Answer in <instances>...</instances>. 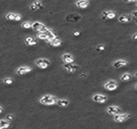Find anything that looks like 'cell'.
I'll use <instances>...</instances> for the list:
<instances>
[{
	"mask_svg": "<svg viewBox=\"0 0 137 129\" xmlns=\"http://www.w3.org/2000/svg\"><path fill=\"white\" fill-rule=\"evenodd\" d=\"M39 102H40V103H42V104H44V105H54L56 103L57 99L53 96L45 95L40 99Z\"/></svg>",
	"mask_w": 137,
	"mask_h": 129,
	"instance_id": "1",
	"label": "cell"
},
{
	"mask_svg": "<svg viewBox=\"0 0 137 129\" xmlns=\"http://www.w3.org/2000/svg\"><path fill=\"white\" fill-rule=\"evenodd\" d=\"M31 28H33L35 31H37L39 32H44L46 30L48 29L44 24H43L42 23H39V22H35L32 24V26Z\"/></svg>",
	"mask_w": 137,
	"mask_h": 129,
	"instance_id": "2",
	"label": "cell"
},
{
	"mask_svg": "<svg viewBox=\"0 0 137 129\" xmlns=\"http://www.w3.org/2000/svg\"><path fill=\"white\" fill-rule=\"evenodd\" d=\"M131 118V116L129 114H115L114 116V120L117 123H122L126 120H128V119Z\"/></svg>",
	"mask_w": 137,
	"mask_h": 129,
	"instance_id": "3",
	"label": "cell"
},
{
	"mask_svg": "<svg viewBox=\"0 0 137 129\" xmlns=\"http://www.w3.org/2000/svg\"><path fill=\"white\" fill-rule=\"evenodd\" d=\"M81 19H82L81 16L78 15V14H70V15L67 16L66 17V20L70 23H76Z\"/></svg>",
	"mask_w": 137,
	"mask_h": 129,
	"instance_id": "4",
	"label": "cell"
},
{
	"mask_svg": "<svg viewBox=\"0 0 137 129\" xmlns=\"http://www.w3.org/2000/svg\"><path fill=\"white\" fill-rule=\"evenodd\" d=\"M36 64L37 66L40 68V69H46L47 68L50 64V62L47 59H39L37 62H36Z\"/></svg>",
	"mask_w": 137,
	"mask_h": 129,
	"instance_id": "5",
	"label": "cell"
},
{
	"mask_svg": "<svg viewBox=\"0 0 137 129\" xmlns=\"http://www.w3.org/2000/svg\"><path fill=\"white\" fill-rule=\"evenodd\" d=\"M118 85L116 83V82L115 81H109L108 82H107V83L105 84V86H104V87H105L106 90H115V89L117 88Z\"/></svg>",
	"mask_w": 137,
	"mask_h": 129,
	"instance_id": "6",
	"label": "cell"
},
{
	"mask_svg": "<svg viewBox=\"0 0 137 129\" xmlns=\"http://www.w3.org/2000/svg\"><path fill=\"white\" fill-rule=\"evenodd\" d=\"M93 101L95 102H99V103H103L107 100V97L102 95V94H95L93 96Z\"/></svg>",
	"mask_w": 137,
	"mask_h": 129,
	"instance_id": "7",
	"label": "cell"
},
{
	"mask_svg": "<svg viewBox=\"0 0 137 129\" xmlns=\"http://www.w3.org/2000/svg\"><path fill=\"white\" fill-rule=\"evenodd\" d=\"M107 112L109 114H111V116H115V114H119L120 112V109L117 106H111L109 107H107Z\"/></svg>",
	"mask_w": 137,
	"mask_h": 129,
	"instance_id": "8",
	"label": "cell"
},
{
	"mask_svg": "<svg viewBox=\"0 0 137 129\" xmlns=\"http://www.w3.org/2000/svg\"><path fill=\"white\" fill-rule=\"evenodd\" d=\"M64 68L67 70V72L74 73V72H75V70H76L79 68V66H77V64H72L71 63H68V64H64Z\"/></svg>",
	"mask_w": 137,
	"mask_h": 129,
	"instance_id": "9",
	"label": "cell"
},
{
	"mask_svg": "<svg viewBox=\"0 0 137 129\" xmlns=\"http://www.w3.org/2000/svg\"><path fill=\"white\" fill-rule=\"evenodd\" d=\"M62 59L63 60V62L65 64H68V63H72L74 62V58L71 54H68V53H66V54H63L62 56Z\"/></svg>",
	"mask_w": 137,
	"mask_h": 129,
	"instance_id": "10",
	"label": "cell"
},
{
	"mask_svg": "<svg viewBox=\"0 0 137 129\" xmlns=\"http://www.w3.org/2000/svg\"><path fill=\"white\" fill-rule=\"evenodd\" d=\"M31 71V69L30 67H20L19 69L17 70V74L19 75H23V74H26L30 73Z\"/></svg>",
	"mask_w": 137,
	"mask_h": 129,
	"instance_id": "11",
	"label": "cell"
},
{
	"mask_svg": "<svg viewBox=\"0 0 137 129\" xmlns=\"http://www.w3.org/2000/svg\"><path fill=\"white\" fill-rule=\"evenodd\" d=\"M128 63L127 62H125V60H117V62H115L113 64V66L115 68H116V69H119V68H121L123 66H128Z\"/></svg>",
	"mask_w": 137,
	"mask_h": 129,
	"instance_id": "12",
	"label": "cell"
},
{
	"mask_svg": "<svg viewBox=\"0 0 137 129\" xmlns=\"http://www.w3.org/2000/svg\"><path fill=\"white\" fill-rule=\"evenodd\" d=\"M131 20H132L131 15H124L119 18V21L121 23H128V22H130Z\"/></svg>",
	"mask_w": 137,
	"mask_h": 129,
	"instance_id": "13",
	"label": "cell"
},
{
	"mask_svg": "<svg viewBox=\"0 0 137 129\" xmlns=\"http://www.w3.org/2000/svg\"><path fill=\"white\" fill-rule=\"evenodd\" d=\"M25 43L29 45V46H31V45H35L36 44H37V40H35L34 38H32L31 36H28V37H26L24 40Z\"/></svg>",
	"mask_w": 137,
	"mask_h": 129,
	"instance_id": "14",
	"label": "cell"
},
{
	"mask_svg": "<svg viewBox=\"0 0 137 129\" xmlns=\"http://www.w3.org/2000/svg\"><path fill=\"white\" fill-rule=\"evenodd\" d=\"M89 2L88 0H79L76 2V6L80 8H86L88 6Z\"/></svg>",
	"mask_w": 137,
	"mask_h": 129,
	"instance_id": "15",
	"label": "cell"
},
{
	"mask_svg": "<svg viewBox=\"0 0 137 129\" xmlns=\"http://www.w3.org/2000/svg\"><path fill=\"white\" fill-rule=\"evenodd\" d=\"M102 15L103 19H113L115 17V14L111 12H103Z\"/></svg>",
	"mask_w": 137,
	"mask_h": 129,
	"instance_id": "16",
	"label": "cell"
},
{
	"mask_svg": "<svg viewBox=\"0 0 137 129\" xmlns=\"http://www.w3.org/2000/svg\"><path fill=\"white\" fill-rule=\"evenodd\" d=\"M56 103L58 105H59V106H62V107H65L68 106V104H69V102L67 101V100H64V99H59V100H57Z\"/></svg>",
	"mask_w": 137,
	"mask_h": 129,
	"instance_id": "17",
	"label": "cell"
},
{
	"mask_svg": "<svg viewBox=\"0 0 137 129\" xmlns=\"http://www.w3.org/2000/svg\"><path fill=\"white\" fill-rule=\"evenodd\" d=\"M10 127V123L5 120H0V129L6 128Z\"/></svg>",
	"mask_w": 137,
	"mask_h": 129,
	"instance_id": "18",
	"label": "cell"
},
{
	"mask_svg": "<svg viewBox=\"0 0 137 129\" xmlns=\"http://www.w3.org/2000/svg\"><path fill=\"white\" fill-rule=\"evenodd\" d=\"M50 44H51L52 46H55V47H57V46H60L61 44H62V41L56 37L55 39H53V40L50 42Z\"/></svg>",
	"mask_w": 137,
	"mask_h": 129,
	"instance_id": "19",
	"label": "cell"
},
{
	"mask_svg": "<svg viewBox=\"0 0 137 129\" xmlns=\"http://www.w3.org/2000/svg\"><path fill=\"white\" fill-rule=\"evenodd\" d=\"M131 78H132V76H131V75H130L129 74H124L121 77V80H122L123 82H126V81H128V80L131 79Z\"/></svg>",
	"mask_w": 137,
	"mask_h": 129,
	"instance_id": "20",
	"label": "cell"
},
{
	"mask_svg": "<svg viewBox=\"0 0 137 129\" xmlns=\"http://www.w3.org/2000/svg\"><path fill=\"white\" fill-rule=\"evenodd\" d=\"M15 15L16 14L14 13H9L6 16V18L9 20H14V18H15Z\"/></svg>",
	"mask_w": 137,
	"mask_h": 129,
	"instance_id": "21",
	"label": "cell"
},
{
	"mask_svg": "<svg viewBox=\"0 0 137 129\" xmlns=\"http://www.w3.org/2000/svg\"><path fill=\"white\" fill-rule=\"evenodd\" d=\"M33 4L37 6L38 9H43V6L42 5V3H41L40 1H36V0H35Z\"/></svg>",
	"mask_w": 137,
	"mask_h": 129,
	"instance_id": "22",
	"label": "cell"
},
{
	"mask_svg": "<svg viewBox=\"0 0 137 129\" xmlns=\"http://www.w3.org/2000/svg\"><path fill=\"white\" fill-rule=\"evenodd\" d=\"M37 37L38 38H39V39H41V40H46L47 39V36H46L45 33H43V32H41L40 34H39L38 36H37Z\"/></svg>",
	"mask_w": 137,
	"mask_h": 129,
	"instance_id": "23",
	"label": "cell"
},
{
	"mask_svg": "<svg viewBox=\"0 0 137 129\" xmlns=\"http://www.w3.org/2000/svg\"><path fill=\"white\" fill-rule=\"evenodd\" d=\"M31 26H32V24L30 22H25V23H23V24H22V27H23V28H26V29L31 28Z\"/></svg>",
	"mask_w": 137,
	"mask_h": 129,
	"instance_id": "24",
	"label": "cell"
},
{
	"mask_svg": "<svg viewBox=\"0 0 137 129\" xmlns=\"http://www.w3.org/2000/svg\"><path fill=\"white\" fill-rule=\"evenodd\" d=\"M13 80L11 79V78H6V79L3 80V83H4L5 85H11L13 83Z\"/></svg>",
	"mask_w": 137,
	"mask_h": 129,
	"instance_id": "25",
	"label": "cell"
},
{
	"mask_svg": "<svg viewBox=\"0 0 137 129\" xmlns=\"http://www.w3.org/2000/svg\"><path fill=\"white\" fill-rule=\"evenodd\" d=\"M14 119V114H8V116H6V120H13Z\"/></svg>",
	"mask_w": 137,
	"mask_h": 129,
	"instance_id": "26",
	"label": "cell"
},
{
	"mask_svg": "<svg viewBox=\"0 0 137 129\" xmlns=\"http://www.w3.org/2000/svg\"><path fill=\"white\" fill-rule=\"evenodd\" d=\"M104 46L103 45H99L98 47H97V48H96V50L97 51H103V50H104Z\"/></svg>",
	"mask_w": 137,
	"mask_h": 129,
	"instance_id": "27",
	"label": "cell"
},
{
	"mask_svg": "<svg viewBox=\"0 0 137 129\" xmlns=\"http://www.w3.org/2000/svg\"><path fill=\"white\" fill-rule=\"evenodd\" d=\"M21 20V16H19V15H15V18H14V20L15 21H19Z\"/></svg>",
	"mask_w": 137,
	"mask_h": 129,
	"instance_id": "28",
	"label": "cell"
},
{
	"mask_svg": "<svg viewBox=\"0 0 137 129\" xmlns=\"http://www.w3.org/2000/svg\"><path fill=\"white\" fill-rule=\"evenodd\" d=\"M38 9V8L35 5H34V4H32L31 6V10H37Z\"/></svg>",
	"mask_w": 137,
	"mask_h": 129,
	"instance_id": "29",
	"label": "cell"
},
{
	"mask_svg": "<svg viewBox=\"0 0 137 129\" xmlns=\"http://www.w3.org/2000/svg\"><path fill=\"white\" fill-rule=\"evenodd\" d=\"M80 78H82V79H85V78H87V74H80Z\"/></svg>",
	"mask_w": 137,
	"mask_h": 129,
	"instance_id": "30",
	"label": "cell"
},
{
	"mask_svg": "<svg viewBox=\"0 0 137 129\" xmlns=\"http://www.w3.org/2000/svg\"><path fill=\"white\" fill-rule=\"evenodd\" d=\"M73 35H74V36H79V35H80V32H78V31H76V32H74Z\"/></svg>",
	"mask_w": 137,
	"mask_h": 129,
	"instance_id": "31",
	"label": "cell"
},
{
	"mask_svg": "<svg viewBox=\"0 0 137 129\" xmlns=\"http://www.w3.org/2000/svg\"><path fill=\"white\" fill-rule=\"evenodd\" d=\"M132 16L137 18V10H136V12H132Z\"/></svg>",
	"mask_w": 137,
	"mask_h": 129,
	"instance_id": "32",
	"label": "cell"
},
{
	"mask_svg": "<svg viewBox=\"0 0 137 129\" xmlns=\"http://www.w3.org/2000/svg\"><path fill=\"white\" fill-rule=\"evenodd\" d=\"M132 39H133V40H137V34H135L134 36H133Z\"/></svg>",
	"mask_w": 137,
	"mask_h": 129,
	"instance_id": "33",
	"label": "cell"
},
{
	"mask_svg": "<svg viewBox=\"0 0 137 129\" xmlns=\"http://www.w3.org/2000/svg\"><path fill=\"white\" fill-rule=\"evenodd\" d=\"M3 112V109H2V106H0V114H2Z\"/></svg>",
	"mask_w": 137,
	"mask_h": 129,
	"instance_id": "34",
	"label": "cell"
},
{
	"mask_svg": "<svg viewBox=\"0 0 137 129\" xmlns=\"http://www.w3.org/2000/svg\"><path fill=\"white\" fill-rule=\"evenodd\" d=\"M125 2H131V1H133V0H124Z\"/></svg>",
	"mask_w": 137,
	"mask_h": 129,
	"instance_id": "35",
	"label": "cell"
},
{
	"mask_svg": "<svg viewBox=\"0 0 137 129\" xmlns=\"http://www.w3.org/2000/svg\"><path fill=\"white\" fill-rule=\"evenodd\" d=\"M136 90H137V85H136Z\"/></svg>",
	"mask_w": 137,
	"mask_h": 129,
	"instance_id": "36",
	"label": "cell"
},
{
	"mask_svg": "<svg viewBox=\"0 0 137 129\" xmlns=\"http://www.w3.org/2000/svg\"><path fill=\"white\" fill-rule=\"evenodd\" d=\"M135 75H136V77H137V73H136V74Z\"/></svg>",
	"mask_w": 137,
	"mask_h": 129,
	"instance_id": "37",
	"label": "cell"
},
{
	"mask_svg": "<svg viewBox=\"0 0 137 129\" xmlns=\"http://www.w3.org/2000/svg\"><path fill=\"white\" fill-rule=\"evenodd\" d=\"M136 24H137V20H136Z\"/></svg>",
	"mask_w": 137,
	"mask_h": 129,
	"instance_id": "38",
	"label": "cell"
},
{
	"mask_svg": "<svg viewBox=\"0 0 137 129\" xmlns=\"http://www.w3.org/2000/svg\"><path fill=\"white\" fill-rule=\"evenodd\" d=\"M133 1H137V0H133Z\"/></svg>",
	"mask_w": 137,
	"mask_h": 129,
	"instance_id": "39",
	"label": "cell"
},
{
	"mask_svg": "<svg viewBox=\"0 0 137 129\" xmlns=\"http://www.w3.org/2000/svg\"><path fill=\"white\" fill-rule=\"evenodd\" d=\"M136 6H137V2H136Z\"/></svg>",
	"mask_w": 137,
	"mask_h": 129,
	"instance_id": "40",
	"label": "cell"
}]
</instances>
